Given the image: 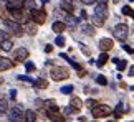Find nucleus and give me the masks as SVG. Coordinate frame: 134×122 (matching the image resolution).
<instances>
[{
	"label": "nucleus",
	"mask_w": 134,
	"mask_h": 122,
	"mask_svg": "<svg viewBox=\"0 0 134 122\" xmlns=\"http://www.w3.org/2000/svg\"><path fill=\"white\" fill-rule=\"evenodd\" d=\"M50 76H51V79H55V81H65L66 78H70V71H68V68H65V66H55V68H51Z\"/></svg>",
	"instance_id": "f257e3e1"
},
{
	"label": "nucleus",
	"mask_w": 134,
	"mask_h": 122,
	"mask_svg": "<svg viewBox=\"0 0 134 122\" xmlns=\"http://www.w3.org/2000/svg\"><path fill=\"white\" fill-rule=\"evenodd\" d=\"M3 25H5V30L10 32L12 35H15V36H22V35H23V28H22V25H20L18 22H12V20L5 18Z\"/></svg>",
	"instance_id": "f03ea898"
},
{
	"label": "nucleus",
	"mask_w": 134,
	"mask_h": 122,
	"mask_svg": "<svg viewBox=\"0 0 134 122\" xmlns=\"http://www.w3.org/2000/svg\"><path fill=\"white\" fill-rule=\"evenodd\" d=\"M94 17L103 20V22L108 18V0H98V5L94 8Z\"/></svg>",
	"instance_id": "7ed1b4c3"
},
{
	"label": "nucleus",
	"mask_w": 134,
	"mask_h": 122,
	"mask_svg": "<svg viewBox=\"0 0 134 122\" xmlns=\"http://www.w3.org/2000/svg\"><path fill=\"white\" fill-rule=\"evenodd\" d=\"M127 33H129V27H127L126 23L116 25L114 30H113V35H114V38H118L119 41H124V40L127 38Z\"/></svg>",
	"instance_id": "20e7f679"
},
{
	"label": "nucleus",
	"mask_w": 134,
	"mask_h": 122,
	"mask_svg": "<svg viewBox=\"0 0 134 122\" xmlns=\"http://www.w3.org/2000/svg\"><path fill=\"white\" fill-rule=\"evenodd\" d=\"M91 112H93V117L99 119V117H108V115H111L113 109L109 107V106H106V104H99V106H96Z\"/></svg>",
	"instance_id": "39448f33"
},
{
	"label": "nucleus",
	"mask_w": 134,
	"mask_h": 122,
	"mask_svg": "<svg viewBox=\"0 0 134 122\" xmlns=\"http://www.w3.org/2000/svg\"><path fill=\"white\" fill-rule=\"evenodd\" d=\"M30 18L33 20L35 25H43L46 22V12H45V10H42V8H40V10L35 8L33 12H30Z\"/></svg>",
	"instance_id": "423d86ee"
},
{
	"label": "nucleus",
	"mask_w": 134,
	"mask_h": 122,
	"mask_svg": "<svg viewBox=\"0 0 134 122\" xmlns=\"http://www.w3.org/2000/svg\"><path fill=\"white\" fill-rule=\"evenodd\" d=\"M25 114H23V111L20 106H15V107L10 109V112H8V120L10 122H20V120H25Z\"/></svg>",
	"instance_id": "0eeeda50"
},
{
	"label": "nucleus",
	"mask_w": 134,
	"mask_h": 122,
	"mask_svg": "<svg viewBox=\"0 0 134 122\" xmlns=\"http://www.w3.org/2000/svg\"><path fill=\"white\" fill-rule=\"evenodd\" d=\"M13 58L15 61H18V63H22V61H25L28 58V51H27V48H17L13 51Z\"/></svg>",
	"instance_id": "6e6552de"
},
{
	"label": "nucleus",
	"mask_w": 134,
	"mask_h": 122,
	"mask_svg": "<svg viewBox=\"0 0 134 122\" xmlns=\"http://www.w3.org/2000/svg\"><path fill=\"white\" fill-rule=\"evenodd\" d=\"M113 46H114V41H113L111 38H101V40H99V50H101L103 53L109 51Z\"/></svg>",
	"instance_id": "1a4fd4ad"
},
{
	"label": "nucleus",
	"mask_w": 134,
	"mask_h": 122,
	"mask_svg": "<svg viewBox=\"0 0 134 122\" xmlns=\"http://www.w3.org/2000/svg\"><path fill=\"white\" fill-rule=\"evenodd\" d=\"M7 8L10 12H13V10H22L23 8V0H8Z\"/></svg>",
	"instance_id": "9d476101"
},
{
	"label": "nucleus",
	"mask_w": 134,
	"mask_h": 122,
	"mask_svg": "<svg viewBox=\"0 0 134 122\" xmlns=\"http://www.w3.org/2000/svg\"><path fill=\"white\" fill-rule=\"evenodd\" d=\"M10 68H13L12 61H10L8 58H5V56H0V71H7Z\"/></svg>",
	"instance_id": "9b49d317"
},
{
	"label": "nucleus",
	"mask_w": 134,
	"mask_h": 122,
	"mask_svg": "<svg viewBox=\"0 0 134 122\" xmlns=\"http://www.w3.org/2000/svg\"><path fill=\"white\" fill-rule=\"evenodd\" d=\"M127 111V107L122 102H119L116 106V109H114V115H116V119H119V117H122V115H124V112Z\"/></svg>",
	"instance_id": "f8f14e48"
},
{
	"label": "nucleus",
	"mask_w": 134,
	"mask_h": 122,
	"mask_svg": "<svg viewBox=\"0 0 134 122\" xmlns=\"http://www.w3.org/2000/svg\"><path fill=\"white\" fill-rule=\"evenodd\" d=\"M46 115L50 117L51 122H65V117L60 112H46Z\"/></svg>",
	"instance_id": "ddd939ff"
},
{
	"label": "nucleus",
	"mask_w": 134,
	"mask_h": 122,
	"mask_svg": "<svg viewBox=\"0 0 134 122\" xmlns=\"http://www.w3.org/2000/svg\"><path fill=\"white\" fill-rule=\"evenodd\" d=\"M61 8L66 10V12H73V8H75L73 0H61Z\"/></svg>",
	"instance_id": "4468645a"
},
{
	"label": "nucleus",
	"mask_w": 134,
	"mask_h": 122,
	"mask_svg": "<svg viewBox=\"0 0 134 122\" xmlns=\"http://www.w3.org/2000/svg\"><path fill=\"white\" fill-rule=\"evenodd\" d=\"M70 107H73L75 111H80L81 107H83V102H81L80 97H73V99L70 101Z\"/></svg>",
	"instance_id": "2eb2a0df"
},
{
	"label": "nucleus",
	"mask_w": 134,
	"mask_h": 122,
	"mask_svg": "<svg viewBox=\"0 0 134 122\" xmlns=\"http://www.w3.org/2000/svg\"><path fill=\"white\" fill-rule=\"evenodd\" d=\"M65 30H66L65 22H61V20H60V22H55L53 23V32L55 33H61V32H65Z\"/></svg>",
	"instance_id": "dca6fc26"
},
{
	"label": "nucleus",
	"mask_w": 134,
	"mask_h": 122,
	"mask_svg": "<svg viewBox=\"0 0 134 122\" xmlns=\"http://www.w3.org/2000/svg\"><path fill=\"white\" fill-rule=\"evenodd\" d=\"M37 120V112H35V111H27V112H25V120L23 122H35Z\"/></svg>",
	"instance_id": "f3484780"
},
{
	"label": "nucleus",
	"mask_w": 134,
	"mask_h": 122,
	"mask_svg": "<svg viewBox=\"0 0 134 122\" xmlns=\"http://www.w3.org/2000/svg\"><path fill=\"white\" fill-rule=\"evenodd\" d=\"M33 86L38 88V89H46V88H48V81H46V79H37Z\"/></svg>",
	"instance_id": "a211bd4d"
},
{
	"label": "nucleus",
	"mask_w": 134,
	"mask_h": 122,
	"mask_svg": "<svg viewBox=\"0 0 134 122\" xmlns=\"http://www.w3.org/2000/svg\"><path fill=\"white\" fill-rule=\"evenodd\" d=\"M25 32H27L28 35H37V32H38V28L35 27L33 23H27V25H25Z\"/></svg>",
	"instance_id": "6ab92c4d"
},
{
	"label": "nucleus",
	"mask_w": 134,
	"mask_h": 122,
	"mask_svg": "<svg viewBox=\"0 0 134 122\" xmlns=\"http://www.w3.org/2000/svg\"><path fill=\"white\" fill-rule=\"evenodd\" d=\"M23 8L33 12V10H35V0H23Z\"/></svg>",
	"instance_id": "aec40b11"
},
{
	"label": "nucleus",
	"mask_w": 134,
	"mask_h": 122,
	"mask_svg": "<svg viewBox=\"0 0 134 122\" xmlns=\"http://www.w3.org/2000/svg\"><path fill=\"white\" fill-rule=\"evenodd\" d=\"M7 107H8V104H7V99L0 97V115L7 114Z\"/></svg>",
	"instance_id": "412c9836"
},
{
	"label": "nucleus",
	"mask_w": 134,
	"mask_h": 122,
	"mask_svg": "<svg viewBox=\"0 0 134 122\" xmlns=\"http://www.w3.org/2000/svg\"><path fill=\"white\" fill-rule=\"evenodd\" d=\"M106 61H108V53H101L99 54V58H98V66H104L106 64Z\"/></svg>",
	"instance_id": "4be33fe9"
},
{
	"label": "nucleus",
	"mask_w": 134,
	"mask_h": 122,
	"mask_svg": "<svg viewBox=\"0 0 134 122\" xmlns=\"http://www.w3.org/2000/svg\"><path fill=\"white\" fill-rule=\"evenodd\" d=\"M113 61H114V63H118V69H119V71H124L126 69V66H127V61H122V59H113Z\"/></svg>",
	"instance_id": "5701e85b"
},
{
	"label": "nucleus",
	"mask_w": 134,
	"mask_h": 122,
	"mask_svg": "<svg viewBox=\"0 0 134 122\" xmlns=\"http://www.w3.org/2000/svg\"><path fill=\"white\" fill-rule=\"evenodd\" d=\"M13 48V45L10 40H5V41H2V50H5V51H10V50Z\"/></svg>",
	"instance_id": "b1692460"
},
{
	"label": "nucleus",
	"mask_w": 134,
	"mask_h": 122,
	"mask_svg": "<svg viewBox=\"0 0 134 122\" xmlns=\"http://www.w3.org/2000/svg\"><path fill=\"white\" fill-rule=\"evenodd\" d=\"M83 32H85L86 35H91V36H93V35H94V33H96V30H94V28H93V27H91V25H86V27H83Z\"/></svg>",
	"instance_id": "393cba45"
},
{
	"label": "nucleus",
	"mask_w": 134,
	"mask_h": 122,
	"mask_svg": "<svg viewBox=\"0 0 134 122\" xmlns=\"http://www.w3.org/2000/svg\"><path fill=\"white\" fill-rule=\"evenodd\" d=\"M55 45H56V46H65V38L63 36H61V35H58V36H56L55 38Z\"/></svg>",
	"instance_id": "a878e982"
},
{
	"label": "nucleus",
	"mask_w": 134,
	"mask_h": 122,
	"mask_svg": "<svg viewBox=\"0 0 134 122\" xmlns=\"http://www.w3.org/2000/svg\"><path fill=\"white\" fill-rule=\"evenodd\" d=\"M86 106H88V107L93 111L96 106H99V102H98V101H94V99H88V101H86Z\"/></svg>",
	"instance_id": "bb28decb"
},
{
	"label": "nucleus",
	"mask_w": 134,
	"mask_h": 122,
	"mask_svg": "<svg viewBox=\"0 0 134 122\" xmlns=\"http://www.w3.org/2000/svg\"><path fill=\"white\" fill-rule=\"evenodd\" d=\"M121 12H122V15H132V13H134V10H132V8L129 7V5H124Z\"/></svg>",
	"instance_id": "cd10ccee"
},
{
	"label": "nucleus",
	"mask_w": 134,
	"mask_h": 122,
	"mask_svg": "<svg viewBox=\"0 0 134 122\" xmlns=\"http://www.w3.org/2000/svg\"><path fill=\"white\" fill-rule=\"evenodd\" d=\"M96 83H98V84H101V86H106V84H108V81H106V78H104L103 74H99V76L96 78Z\"/></svg>",
	"instance_id": "c85d7f7f"
},
{
	"label": "nucleus",
	"mask_w": 134,
	"mask_h": 122,
	"mask_svg": "<svg viewBox=\"0 0 134 122\" xmlns=\"http://www.w3.org/2000/svg\"><path fill=\"white\" fill-rule=\"evenodd\" d=\"M60 91H61L63 94H70V93H73L75 89H73V86H65V88H61Z\"/></svg>",
	"instance_id": "c756f323"
},
{
	"label": "nucleus",
	"mask_w": 134,
	"mask_h": 122,
	"mask_svg": "<svg viewBox=\"0 0 134 122\" xmlns=\"http://www.w3.org/2000/svg\"><path fill=\"white\" fill-rule=\"evenodd\" d=\"M25 69H27L28 73H32V71H35V64L32 63V61H28V63L25 64Z\"/></svg>",
	"instance_id": "7c9ffc66"
},
{
	"label": "nucleus",
	"mask_w": 134,
	"mask_h": 122,
	"mask_svg": "<svg viewBox=\"0 0 134 122\" xmlns=\"http://www.w3.org/2000/svg\"><path fill=\"white\" fill-rule=\"evenodd\" d=\"M17 78H18L20 81H25V83H30V84H35V81H33V79H30V78H27V76H17Z\"/></svg>",
	"instance_id": "2f4dec72"
},
{
	"label": "nucleus",
	"mask_w": 134,
	"mask_h": 122,
	"mask_svg": "<svg viewBox=\"0 0 134 122\" xmlns=\"http://www.w3.org/2000/svg\"><path fill=\"white\" fill-rule=\"evenodd\" d=\"M122 50H124V51H127L129 54H132V53H134V50H132L131 46H127V45H122Z\"/></svg>",
	"instance_id": "473e14b6"
},
{
	"label": "nucleus",
	"mask_w": 134,
	"mask_h": 122,
	"mask_svg": "<svg viewBox=\"0 0 134 122\" xmlns=\"http://www.w3.org/2000/svg\"><path fill=\"white\" fill-rule=\"evenodd\" d=\"M45 51L46 53H51V51H53V46H51V45H46V46H45Z\"/></svg>",
	"instance_id": "72a5a7b5"
},
{
	"label": "nucleus",
	"mask_w": 134,
	"mask_h": 122,
	"mask_svg": "<svg viewBox=\"0 0 134 122\" xmlns=\"http://www.w3.org/2000/svg\"><path fill=\"white\" fill-rule=\"evenodd\" d=\"M81 2H83V3H86V5H91V3H94L96 0H81Z\"/></svg>",
	"instance_id": "f704fd0d"
},
{
	"label": "nucleus",
	"mask_w": 134,
	"mask_h": 122,
	"mask_svg": "<svg viewBox=\"0 0 134 122\" xmlns=\"http://www.w3.org/2000/svg\"><path fill=\"white\" fill-rule=\"evenodd\" d=\"M0 40H2V41H5V40H7V35H5L3 32H0Z\"/></svg>",
	"instance_id": "c9c22d12"
},
{
	"label": "nucleus",
	"mask_w": 134,
	"mask_h": 122,
	"mask_svg": "<svg viewBox=\"0 0 134 122\" xmlns=\"http://www.w3.org/2000/svg\"><path fill=\"white\" fill-rule=\"evenodd\" d=\"M10 97L15 99V97H17V93H15V91H12V93H10Z\"/></svg>",
	"instance_id": "e433bc0d"
},
{
	"label": "nucleus",
	"mask_w": 134,
	"mask_h": 122,
	"mask_svg": "<svg viewBox=\"0 0 134 122\" xmlns=\"http://www.w3.org/2000/svg\"><path fill=\"white\" fill-rule=\"evenodd\" d=\"M129 76H134V66H131V68H129Z\"/></svg>",
	"instance_id": "4c0bfd02"
},
{
	"label": "nucleus",
	"mask_w": 134,
	"mask_h": 122,
	"mask_svg": "<svg viewBox=\"0 0 134 122\" xmlns=\"http://www.w3.org/2000/svg\"><path fill=\"white\" fill-rule=\"evenodd\" d=\"M81 17H83V18H86V20H88V13H86V12H81Z\"/></svg>",
	"instance_id": "58836bf2"
},
{
	"label": "nucleus",
	"mask_w": 134,
	"mask_h": 122,
	"mask_svg": "<svg viewBox=\"0 0 134 122\" xmlns=\"http://www.w3.org/2000/svg\"><path fill=\"white\" fill-rule=\"evenodd\" d=\"M121 2V0H113V3H119Z\"/></svg>",
	"instance_id": "ea45409f"
},
{
	"label": "nucleus",
	"mask_w": 134,
	"mask_h": 122,
	"mask_svg": "<svg viewBox=\"0 0 134 122\" xmlns=\"http://www.w3.org/2000/svg\"><path fill=\"white\" fill-rule=\"evenodd\" d=\"M109 122H118V120H109Z\"/></svg>",
	"instance_id": "a19ab883"
},
{
	"label": "nucleus",
	"mask_w": 134,
	"mask_h": 122,
	"mask_svg": "<svg viewBox=\"0 0 134 122\" xmlns=\"http://www.w3.org/2000/svg\"><path fill=\"white\" fill-rule=\"evenodd\" d=\"M0 50H2V43H0Z\"/></svg>",
	"instance_id": "79ce46f5"
},
{
	"label": "nucleus",
	"mask_w": 134,
	"mask_h": 122,
	"mask_svg": "<svg viewBox=\"0 0 134 122\" xmlns=\"http://www.w3.org/2000/svg\"><path fill=\"white\" fill-rule=\"evenodd\" d=\"M3 2H8V0H3Z\"/></svg>",
	"instance_id": "37998d69"
},
{
	"label": "nucleus",
	"mask_w": 134,
	"mask_h": 122,
	"mask_svg": "<svg viewBox=\"0 0 134 122\" xmlns=\"http://www.w3.org/2000/svg\"><path fill=\"white\" fill-rule=\"evenodd\" d=\"M132 18H134V13H132Z\"/></svg>",
	"instance_id": "c03bdc74"
},
{
	"label": "nucleus",
	"mask_w": 134,
	"mask_h": 122,
	"mask_svg": "<svg viewBox=\"0 0 134 122\" xmlns=\"http://www.w3.org/2000/svg\"><path fill=\"white\" fill-rule=\"evenodd\" d=\"M0 83H2V81H0Z\"/></svg>",
	"instance_id": "a18cd8bd"
},
{
	"label": "nucleus",
	"mask_w": 134,
	"mask_h": 122,
	"mask_svg": "<svg viewBox=\"0 0 134 122\" xmlns=\"http://www.w3.org/2000/svg\"><path fill=\"white\" fill-rule=\"evenodd\" d=\"M0 122H2V120H0Z\"/></svg>",
	"instance_id": "49530a36"
},
{
	"label": "nucleus",
	"mask_w": 134,
	"mask_h": 122,
	"mask_svg": "<svg viewBox=\"0 0 134 122\" xmlns=\"http://www.w3.org/2000/svg\"><path fill=\"white\" fill-rule=\"evenodd\" d=\"M132 122H134V120H132Z\"/></svg>",
	"instance_id": "de8ad7c7"
}]
</instances>
